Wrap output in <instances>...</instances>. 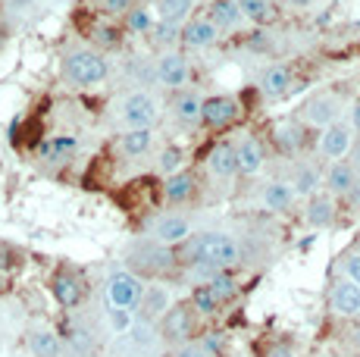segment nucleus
Returning a JSON list of instances; mask_svg holds the SVG:
<instances>
[{"label": "nucleus", "mask_w": 360, "mask_h": 357, "mask_svg": "<svg viewBox=\"0 0 360 357\" xmlns=\"http://www.w3.org/2000/svg\"><path fill=\"white\" fill-rule=\"evenodd\" d=\"M207 169L217 178H232L238 173V163H235V144L229 141H217L207 154Z\"/></svg>", "instance_id": "14"}, {"label": "nucleus", "mask_w": 360, "mask_h": 357, "mask_svg": "<svg viewBox=\"0 0 360 357\" xmlns=\"http://www.w3.org/2000/svg\"><path fill=\"white\" fill-rule=\"evenodd\" d=\"M292 6H310V0H288Z\"/></svg>", "instance_id": "46"}, {"label": "nucleus", "mask_w": 360, "mask_h": 357, "mask_svg": "<svg viewBox=\"0 0 360 357\" xmlns=\"http://www.w3.org/2000/svg\"><path fill=\"white\" fill-rule=\"evenodd\" d=\"M329 301H332V311L342 313V317H357L360 313V288L351 279H338L332 285Z\"/></svg>", "instance_id": "13"}, {"label": "nucleus", "mask_w": 360, "mask_h": 357, "mask_svg": "<svg viewBox=\"0 0 360 357\" xmlns=\"http://www.w3.org/2000/svg\"><path fill=\"white\" fill-rule=\"evenodd\" d=\"M150 25H154V16H150V10H129V16H126V29L129 32L141 35V32H150Z\"/></svg>", "instance_id": "34"}, {"label": "nucleus", "mask_w": 360, "mask_h": 357, "mask_svg": "<svg viewBox=\"0 0 360 357\" xmlns=\"http://www.w3.org/2000/svg\"><path fill=\"white\" fill-rule=\"evenodd\" d=\"M94 41H98L101 47H120V32L110 29V25H101V29H94Z\"/></svg>", "instance_id": "36"}, {"label": "nucleus", "mask_w": 360, "mask_h": 357, "mask_svg": "<svg viewBox=\"0 0 360 357\" xmlns=\"http://www.w3.org/2000/svg\"><path fill=\"white\" fill-rule=\"evenodd\" d=\"M122 122L129 129H150L157 122V100L144 91H131L122 100Z\"/></svg>", "instance_id": "6"}, {"label": "nucleus", "mask_w": 360, "mask_h": 357, "mask_svg": "<svg viewBox=\"0 0 360 357\" xmlns=\"http://www.w3.org/2000/svg\"><path fill=\"white\" fill-rule=\"evenodd\" d=\"M345 197H348L351 210H360V178H357L354 185H351V188H348V195H345Z\"/></svg>", "instance_id": "41"}, {"label": "nucleus", "mask_w": 360, "mask_h": 357, "mask_svg": "<svg viewBox=\"0 0 360 357\" xmlns=\"http://www.w3.org/2000/svg\"><path fill=\"white\" fill-rule=\"evenodd\" d=\"M307 223L314 229H329L335 223V201L329 195H314L307 204Z\"/></svg>", "instance_id": "21"}, {"label": "nucleus", "mask_w": 360, "mask_h": 357, "mask_svg": "<svg viewBox=\"0 0 360 357\" xmlns=\"http://www.w3.org/2000/svg\"><path fill=\"white\" fill-rule=\"evenodd\" d=\"M176 264V254H172L166 245H157V242H150V245H141V248H135L129 254V266L131 270H138V273H154V276H160V273H166L169 266Z\"/></svg>", "instance_id": "4"}, {"label": "nucleus", "mask_w": 360, "mask_h": 357, "mask_svg": "<svg viewBox=\"0 0 360 357\" xmlns=\"http://www.w3.org/2000/svg\"><path fill=\"white\" fill-rule=\"evenodd\" d=\"M210 19L213 25H217V32H229L235 29V25L241 22V13H238V6H235V0H213V6H210Z\"/></svg>", "instance_id": "26"}, {"label": "nucleus", "mask_w": 360, "mask_h": 357, "mask_svg": "<svg viewBox=\"0 0 360 357\" xmlns=\"http://www.w3.org/2000/svg\"><path fill=\"white\" fill-rule=\"evenodd\" d=\"M6 288H10V283H6V276H4V273H0V294H4Z\"/></svg>", "instance_id": "45"}, {"label": "nucleus", "mask_w": 360, "mask_h": 357, "mask_svg": "<svg viewBox=\"0 0 360 357\" xmlns=\"http://www.w3.org/2000/svg\"><path fill=\"white\" fill-rule=\"evenodd\" d=\"M75 148H79V141H75L72 135H57V138L41 141L38 157L41 160H47V163H63V160H69V157L75 154Z\"/></svg>", "instance_id": "20"}, {"label": "nucleus", "mask_w": 360, "mask_h": 357, "mask_svg": "<svg viewBox=\"0 0 360 357\" xmlns=\"http://www.w3.org/2000/svg\"><path fill=\"white\" fill-rule=\"evenodd\" d=\"M160 169L166 176L179 173V169H182V150H179V148H166L160 154Z\"/></svg>", "instance_id": "35"}, {"label": "nucleus", "mask_w": 360, "mask_h": 357, "mask_svg": "<svg viewBox=\"0 0 360 357\" xmlns=\"http://www.w3.org/2000/svg\"><path fill=\"white\" fill-rule=\"evenodd\" d=\"M110 326L116 329V332H126L131 326V311H120V307H110Z\"/></svg>", "instance_id": "37"}, {"label": "nucleus", "mask_w": 360, "mask_h": 357, "mask_svg": "<svg viewBox=\"0 0 360 357\" xmlns=\"http://www.w3.org/2000/svg\"><path fill=\"white\" fill-rule=\"evenodd\" d=\"M138 307H141V317L144 323H154L160 320L166 311H169V288L163 285H148L141 294V301H138Z\"/></svg>", "instance_id": "17"}, {"label": "nucleus", "mask_w": 360, "mask_h": 357, "mask_svg": "<svg viewBox=\"0 0 360 357\" xmlns=\"http://www.w3.org/2000/svg\"><path fill=\"white\" fill-rule=\"evenodd\" d=\"M191 329H195V317L185 304H176L160 317V339L169 345H188Z\"/></svg>", "instance_id": "5"}, {"label": "nucleus", "mask_w": 360, "mask_h": 357, "mask_svg": "<svg viewBox=\"0 0 360 357\" xmlns=\"http://www.w3.org/2000/svg\"><path fill=\"white\" fill-rule=\"evenodd\" d=\"M235 163H238L241 176H254V173H260L263 163H266V150H263V144L254 138V135H245V138L235 144Z\"/></svg>", "instance_id": "11"}, {"label": "nucleus", "mask_w": 360, "mask_h": 357, "mask_svg": "<svg viewBox=\"0 0 360 357\" xmlns=\"http://www.w3.org/2000/svg\"><path fill=\"white\" fill-rule=\"evenodd\" d=\"M29 348L34 357H60L63 354V342H60L57 332H51V329H34L29 335Z\"/></svg>", "instance_id": "24"}, {"label": "nucleus", "mask_w": 360, "mask_h": 357, "mask_svg": "<svg viewBox=\"0 0 360 357\" xmlns=\"http://www.w3.org/2000/svg\"><path fill=\"white\" fill-rule=\"evenodd\" d=\"M238 116H241V104L235 98H229V94L210 98L200 107V122H204L207 129H229Z\"/></svg>", "instance_id": "7"}, {"label": "nucleus", "mask_w": 360, "mask_h": 357, "mask_svg": "<svg viewBox=\"0 0 360 357\" xmlns=\"http://www.w3.org/2000/svg\"><path fill=\"white\" fill-rule=\"evenodd\" d=\"M191 304H195V311L204 313V317H213V313L219 311V301H217V294L210 292V285H198L195 294H191Z\"/></svg>", "instance_id": "33"}, {"label": "nucleus", "mask_w": 360, "mask_h": 357, "mask_svg": "<svg viewBox=\"0 0 360 357\" xmlns=\"http://www.w3.org/2000/svg\"><path fill=\"white\" fill-rule=\"evenodd\" d=\"M345 270H348V279L360 288V254H351L348 264H345Z\"/></svg>", "instance_id": "39"}, {"label": "nucleus", "mask_w": 360, "mask_h": 357, "mask_svg": "<svg viewBox=\"0 0 360 357\" xmlns=\"http://www.w3.org/2000/svg\"><path fill=\"white\" fill-rule=\"evenodd\" d=\"M191 254H195V264L204 266V270H229L241 260V248L232 235L226 232H204V235L195 238L191 245Z\"/></svg>", "instance_id": "1"}, {"label": "nucleus", "mask_w": 360, "mask_h": 357, "mask_svg": "<svg viewBox=\"0 0 360 357\" xmlns=\"http://www.w3.org/2000/svg\"><path fill=\"white\" fill-rule=\"evenodd\" d=\"M207 285H210V292L217 294L219 304H226V301H232L235 294H238V285H235V279H232L226 270H217V273H213Z\"/></svg>", "instance_id": "32"}, {"label": "nucleus", "mask_w": 360, "mask_h": 357, "mask_svg": "<svg viewBox=\"0 0 360 357\" xmlns=\"http://www.w3.org/2000/svg\"><path fill=\"white\" fill-rule=\"evenodd\" d=\"M320 182H323L320 169L310 167V163H301V167L295 169V178H292L288 185H292L295 195H307V197H314V195H316V188H320Z\"/></svg>", "instance_id": "28"}, {"label": "nucleus", "mask_w": 360, "mask_h": 357, "mask_svg": "<svg viewBox=\"0 0 360 357\" xmlns=\"http://www.w3.org/2000/svg\"><path fill=\"white\" fill-rule=\"evenodd\" d=\"M354 148V129L345 126V122H332V126L323 129V138H320V150L329 157L332 163L345 160Z\"/></svg>", "instance_id": "8"}, {"label": "nucleus", "mask_w": 360, "mask_h": 357, "mask_svg": "<svg viewBox=\"0 0 360 357\" xmlns=\"http://www.w3.org/2000/svg\"><path fill=\"white\" fill-rule=\"evenodd\" d=\"M235 6H238V13L245 19H251V22H269V19L276 16V10H273V4L269 0H235Z\"/></svg>", "instance_id": "31"}, {"label": "nucleus", "mask_w": 360, "mask_h": 357, "mask_svg": "<svg viewBox=\"0 0 360 357\" xmlns=\"http://www.w3.org/2000/svg\"><path fill=\"white\" fill-rule=\"evenodd\" d=\"M157 82L166 88H182L188 82V60L182 53L169 51L157 60Z\"/></svg>", "instance_id": "12"}, {"label": "nucleus", "mask_w": 360, "mask_h": 357, "mask_svg": "<svg viewBox=\"0 0 360 357\" xmlns=\"http://www.w3.org/2000/svg\"><path fill=\"white\" fill-rule=\"evenodd\" d=\"M144 294V283L129 270H120L107 279V301L110 307H120V311H135L138 301Z\"/></svg>", "instance_id": "3"}, {"label": "nucleus", "mask_w": 360, "mask_h": 357, "mask_svg": "<svg viewBox=\"0 0 360 357\" xmlns=\"http://www.w3.org/2000/svg\"><path fill=\"white\" fill-rule=\"evenodd\" d=\"M131 0H103V10L110 13V16H120V13H129Z\"/></svg>", "instance_id": "40"}, {"label": "nucleus", "mask_w": 360, "mask_h": 357, "mask_svg": "<svg viewBox=\"0 0 360 357\" xmlns=\"http://www.w3.org/2000/svg\"><path fill=\"white\" fill-rule=\"evenodd\" d=\"M195 10V0H157V13H160V22L166 25H179L185 22V16Z\"/></svg>", "instance_id": "30"}, {"label": "nucleus", "mask_w": 360, "mask_h": 357, "mask_svg": "<svg viewBox=\"0 0 360 357\" xmlns=\"http://www.w3.org/2000/svg\"><path fill=\"white\" fill-rule=\"evenodd\" d=\"M335 116H338V100L332 94H320V98L307 100V107H304V119L316 129H326L332 122H338Z\"/></svg>", "instance_id": "16"}, {"label": "nucleus", "mask_w": 360, "mask_h": 357, "mask_svg": "<svg viewBox=\"0 0 360 357\" xmlns=\"http://www.w3.org/2000/svg\"><path fill=\"white\" fill-rule=\"evenodd\" d=\"M273 138L282 148V154H297V150L304 148V129L297 126V122L285 119V122H279V126L273 129Z\"/></svg>", "instance_id": "25"}, {"label": "nucleus", "mask_w": 360, "mask_h": 357, "mask_svg": "<svg viewBox=\"0 0 360 357\" xmlns=\"http://www.w3.org/2000/svg\"><path fill=\"white\" fill-rule=\"evenodd\" d=\"M200 348H204V351L213 357V354L219 351V348H223V335H219V332H207V339L200 342Z\"/></svg>", "instance_id": "38"}, {"label": "nucleus", "mask_w": 360, "mask_h": 357, "mask_svg": "<svg viewBox=\"0 0 360 357\" xmlns=\"http://www.w3.org/2000/svg\"><path fill=\"white\" fill-rule=\"evenodd\" d=\"M323 182H326V188L332 191V195H348V188L357 182V169L351 167V163H345V160H335L326 169Z\"/></svg>", "instance_id": "19"}, {"label": "nucleus", "mask_w": 360, "mask_h": 357, "mask_svg": "<svg viewBox=\"0 0 360 357\" xmlns=\"http://www.w3.org/2000/svg\"><path fill=\"white\" fill-rule=\"evenodd\" d=\"M354 357H360V351H357V354H354Z\"/></svg>", "instance_id": "48"}, {"label": "nucleus", "mask_w": 360, "mask_h": 357, "mask_svg": "<svg viewBox=\"0 0 360 357\" xmlns=\"http://www.w3.org/2000/svg\"><path fill=\"white\" fill-rule=\"evenodd\" d=\"M51 292L60 307H79L82 298H85V285H82V279L72 270H60L51 279Z\"/></svg>", "instance_id": "10"}, {"label": "nucleus", "mask_w": 360, "mask_h": 357, "mask_svg": "<svg viewBox=\"0 0 360 357\" xmlns=\"http://www.w3.org/2000/svg\"><path fill=\"white\" fill-rule=\"evenodd\" d=\"M150 144H154V132H150V129H129V132L120 138L122 154H129V157H141V154H148Z\"/></svg>", "instance_id": "29"}, {"label": "nucleus", "mask_w": 360, "mask_h": 357, "mask_svg": "<svg viewBox=\"0 0 360 357\" xmlns=\"http://www.w3.org/2000/svg\"><path fill=\"white\" fill-rule=\"evenodd\" d=\"M354 345H357V351H360V326L354 329Z\"/></svg>", "instance_id": "47"}, {"label": "nucleus", "mask_w": 360, "mask_h": 357, "mask_svg": "<svg viewBox=\"0 0 360 357\" xmlns=\"http://www.w3.org/2000/svg\"><path fill=\"white\" fill-rule=\"evenodd\" d=\"M150 235H154L157 245H166V248H172V245L185 242V238L191 235V226L185 216H176V214H163L157 216V223L150 226Z\"/></svg>", "instance_id": "9"}, {"label": "nucleus", "mask_w": 360, "mask_h": 357, "mask_svg": "<svg viewBox=\"0 0 360 357\" xmlns=\"http://www.w3.org/2000/svg\"><path fill=\"white\" fill-rule=\"evenodd\" d=\"M179 38H182L185 47H191V51H200V47L217 44L219 32H217V25H213L210 19H191V22L185 25L182 32H179Z\"/></svg>", "instance_id": "15"}, {"label": "nucleus", "mask_w": 360, "mask_h": 357, "mask_svg": "<svg viewBox=\"0 0 360 357\" xmlns=\"http://www.w3.org/2000/svg\"><path fill=\"white\" fill-rule=\"evenodd\" d=\"M107 60L94 51H75L66 57V79L75 82V85H98V82L107 79Z\"/></svg>", "instance_id": "2"}, {"label": "nucleus", "mask_w": 360, "mask_h": 357, "mask_svg": "<svg viewBox=\"0 0 360 357\" xmlns=\"http://www.w3.org/2000/svg\"><path fill=\"white\" fill-rule=\"evenodd\" d=\"M260 88L266 98H282L292 88V70L288 66H269L260 79Z\"/></svg>", "instance_id": "23"}, {"label": "nucleus", "mask_w": 360, "mask_h": 357, "mask_svg": "<svg viewBox=\"0 0 360 357\" xmlns=\"http://www.w3.org/2000/svg\"><path fill=\"white\" fill-rule=\"evenodd\" d=\"M260 197H263V204H266V210H288L297 195L292 191L288 182H269Z\"/></svg>", "instance_id": "27"}, {"label": "nucleus", "mask_w": 360, "mask_h": 357, "mask_svg": "<svg viewBox=\"0 0 360 357\" xmlns=\"http://www.w3.org/2000/svg\"><path fill=\"white\" fill-rule=\"evenodd\" d=\"M200 107H204V100H200L195 91H179L176 100H172L176 119L185 122V126H198V122H200Z\"/></svg>", "instance_id": "22"}, {"label": "nucleus", "mask_w": 360, "mask_h": 357, "mask_svg": "<svg viewBox=\"0 0 360 357\" xmlns=\"http://www.w3.org/2000/svg\"><path fill=\"white\" fill-rule=\"evenodd\" d=\"M266 357H295L292 348H273V351H266Z\"/></svg>", "instance_id": "44"}, {"label": "nucleus", "mask_w": 360, "mask_h": 357, "mask_svg": "<svg viewBox=\"0 0 360 357\" xmlns=\"http://www.w3.org/2000/svg\"><path fill=\"white\" fill-rule=\"evenodd\" d=\"M195 188H198L195 176H191V173H185V169H179V173L166 176L163 197H166V201H169V204H185V201H191V195H195Z\"/></svg>", "instance_id": "18"}, {"label": "nucleus", "mask_w": 360, "mask_h": 357, "mask_svg": "<svg viewBox=\"0 0 360 357\" xmlns=\"http://www.w3.org/2000/svg\"><path fill=\"white\" fill-rule=\"evenodd\" d=\"M351 129H354V132H360V100L354 104V110H351Z\"/></svg>", "instance_id": "43"}, {"label": "nucleus", "mask_w": 360, "mask_h": 357, "mask_svg": "<svg viewBox=\"0 0 360 357\" xmlns=\"http://www.w3.org/2000/svg\"><path fill=\"white\" fill-rule=\"evenodd\" d=\"M179 357H210V354H207L200 345H191V342H188V345H182V351H179Z\"/></svg>", "instance_id": "42"}]
</instances>
